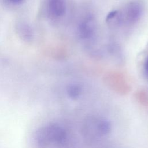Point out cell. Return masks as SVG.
<instances>
[{"label": "cell", "instance_id": "6da1fadb", "mask_svg": "<svg viewBox=\"0 0 148 148\" xmlns=\"http://www.w3.org/2000/svg\"><path fill=\"white\" fill-rule=\"evenodd\" d=\"M67 139L66 131L57 124H49L39 128L34 136L37 148H49L53 146H62Z\"/></svg>", "mask_w": 148, "mask_h": 148}, {"label": "cell", "instance_id": "7a4b0ae2", "mask_svg": "<svg viewBox=\"0 0 148 148\" xmlns=\"http://www.w3.org/2000/svg\"><path fill=\"white\" fill-rule=\"evenodd\" d=\"M119 13L121 24L130 25L135 24L140 18L142 13V7L139 2L131 1L119 10Z\"/></svg>", "mask_w": 148, "mask_h": 148}, {"label": "cell", "instance_id": "3957f363", "mask_svg": "<svg viewBox=\"0 0 148 148\" xmlns=\"http://www.w3.org/2000/svg\"><path fill=\"white\" fill-rule=\"evenodd\" d=\"M66 5L65 0H48L47 12L48 15L53 18H59L66 12Z\"/></svg>", "mask_w": 148, "mask_h": 148}, {"label": "cell", "instance_id": "277c9868", "mask_svg": "<svg viewBox=\"0 0 148 148\" xmlns=\"http://www.w3.org/2000/svg\"><path fill=\"white\" fill-rule=\"evenodd\" d=\"M79 36L83 39L91 38L95 31V24L93 17L88 16L80 21L77 28Z\"/></svg>", "mask_w": 148, "mask_h": 148}, {"label": "cell", "instance_id": "5b68a950", "mask_svg": "<svg viewBox=\"0 0 148 148\" xmlns=\"http://www.w3.org/2000/svg\"><path fill=\"white\" fill-rule=\"evenodd\" d=\"M19 37L26 42L31 41L33 38V32L31 27L25 23H18L16 28Z\"/></svg>", "mask_w": 148, "mask_h": 148}, {"label": "cell", "instance_id": "8992f818", "mask_svg": "<svg viewBox=\"0 0 148 148\" xmlns=\"http://www.w3.org/2000/svg\"><path fill=\"white\" fill-rule=\"evenodd\" d=\"M106 21L110 26L115 27L121 25V18L119 10L111 11L106 16Z\"/></svg>", "mask_w": 148, "mask_h": 148}, {"label": "cell", "instance_id": "52a82bcc", "mask_svg": "<svg viewBox=\"0 0 148 148\" xmlns=\"http://www.w3.org/2000/svg\"><path fill=\"white\" fill-rule=\"evenodd\" d=\"M97 129L101 135H107L111 130V124L108 120L101 119L97 123Z\"/></svg>", "mask_w": 148, "mask_h": 148}, {"label": "cell", "instance_id": "ba28073f", "mask_svg": "<svg viewBox=\"0 0 148 148\" xmlns=\"http://www.w3.org/2000/svg\"><path fill=\"white\" fill-rule=\"evenodd\" d=\"M66 92L68 95L73 99H76L81 94L82 88L77 84H69L66 88Z\"/></svg>", "mask_w": 148, "mask_h": 148}, {"label": "cell", "instance_id": "9c48e42d", "mask_svg": "<svg viewBox=\"0 0 148 148\" xmlns=\"http://www.w3.org/2000/svg\"><path fill=\"white\" fill-rule=\"evenodd\" d=\"M8 3L13 5H18L21 4L24 0H5Z\"/></svg>", "mask_w": 148, "mask_h": 148}, {"label": "cell", "instance_id": "30bf717a", "mask_svg": "<svg viewBox=\"0 0 148 148\" xmlns=\"http://www.w3.org/2000/svg\"><path fill=\"white\" fill-rule=\"evenodd\" d=\"M144 72L146 76L148 78V57L146 58L144 64Z\"/></svg>", "mask_w": 148, "mask_h": 148}]
</instances>
